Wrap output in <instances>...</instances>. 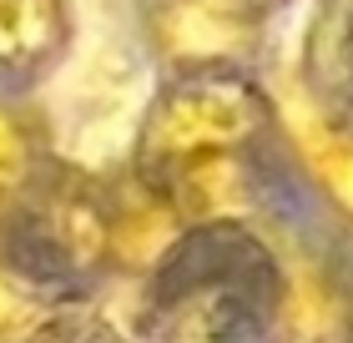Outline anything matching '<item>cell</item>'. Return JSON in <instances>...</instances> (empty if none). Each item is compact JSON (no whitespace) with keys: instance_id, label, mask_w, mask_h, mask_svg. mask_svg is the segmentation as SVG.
<instances>
[{"instance_id":"obj_1","label":"cell","mask_w":353,"mask_h":343,"mask_svg":"<svg viewBox=\"0 0 353 343\" xmlns=\"http://www.w3.org/2000/svg\"><path fill=\"white\" fill-rule=\"evenodd\" d=\"M278 253L248 222H197L152 273L157 343H272Z\"/></svg>"},{"instance_id":"obj_2","label":"cell","mask_w":353,"mask_h":343,"mask_svg":"<svg viewBox=\"0 0 353 343\" xmlns=\"http://www.w3.org/2000/svg\"><path fill=\"white\" fill-rule=\"evenodd\" d=\"M278 137V96L237 61L176 66L147 106L137 137V172L162 182L167 172L222 152H263Z\"/></svg>"},{"instance_id":"obj_3","label":"cell","mask_w":353,"mask_h":343,"mask_svg":"<svg viewBox=\"0 0 353 343\" xmlns=\"http://www.w3.org/2000/svg\"><path fill=\"white\" fill-rule=\"evenodd\" d=\"M0 253L51 283L111 273V182L41 161L0 197Z\"/></svg>"},{"instance_id":"obj_4","label":"cell","mask_w":353,"mask_h":343,"mask_svg":"<svg viewBox=\"0 0 353 343\" xmlns=\"http://www.w3.org/2000/svg\"><path fill=\"white\" fill-rule=\"evenodd\" d=\"M278 318L272 343H353V263L318 237H272Z\"/></svg>"},{"instance_id":"obj_5","label":"cell","mask_w":353,"mask_h":343,"mask_svg":"<svg viewBox=\"0 0 353 343\" xmlns=\"http://www.w3.org/2000/svg\"><path fill=\"white\" fill-rule=\"evenodd\" d=\"M272 96H278V137L288 141L298 172L308 177L318 202L343 227H353V111L303 81H288Z\"/></svg>"},{"instance_id":"obj_6","label":"cell","mask_w":353,"mask_h":343,"mask_svg":"<svg viewBox=\"0 0 353 343\" xmlns=\"http://www.w3.org/2000/svg\"><path fill=\"white\" fill-rule=\"evenodd\" d=\"M187 227L192 222L172 202V192L132 167L111 182V273L152 277L162 257L187 237Z\"/></svg>"},{"instance_id":"obj_7","label":"cell","mask_w":353,"mask_h":343,"mask_svg":"<svg viewBox=\"0 0 353 343\" xmlns=\"http://www.w3.org/2000/svg\"><path fill=\"white\" fill-rule=\"evenodd\" d=\"M263 36V15L228 10V6H197V0H167L157 15V41L172 66H212V61H237Z\"/></svg>"},{"instance_id":"obj_8","label":"cell","mask_w":353,"mask_h":343,"mask_svg":"<svg viewBox=\"0 0 353 343\" xmlns=\"http://www.w3.org/2000/svg\"><path fill=\"white\" fill-rule=\"evenodd\" d=\"M71 30V0H0V76H46L66 56Z\"/></svg>"},{"instance_id":"obj_9","label":"cell","mask_w":353,"mask_h":343,"mask_svg":"<svg viewBox=\"0 0 353 343\" xmlns=\"http://www.w3.org/2000/svg\"><path fill=\"white\" fill-rule=\"evenodd\" d=\"M61 283L21 268L15 257L0 253V343H26L46 323V313L61 303Z\"/></svg>"},{"instance_id":"obj_10","label":"cell","mask_w":353,"mask_h":343,"mask_svg":"<svg viewBox=\"0 0 353 343\" xmlns=\"http://www.w3.org/2000/svg\"><path fill=\"white\" fill-rule=\"evenodd\" d=\"M26 343H126V338H121V329L101 313V308L61 298Z\"/></svg>"},{"instance_id":"obj_11","label":"cell","mask_w":353,"mask_h":343,"mask_svg":"<svg viewBox=\"0 0 353 343\" xmlns=\"http://www.w3.org/2000/svg\"><path fill=\"white\" fill-rule=\"evenodd\" d=\"M41 167V141H36V126L21 106H10L0 96V197L10 187H21L30 172Z\"/></svg>"},{"instance_id":"obj_12","label":"cell","mask_w":353,"mask_h":343,"mask_svg":"<svg viewBox=\"0 0 353 343\" xmlns=\"http://www.w3.org/2000/svg\"><path fill=\"white\" fill-rule=\"evenodd\" d=\"M197 6H228V10H252V0H197ZM252 15H258V10H252ZM263 21H268V15H263Z\"/></svg>"}]
</instances>
